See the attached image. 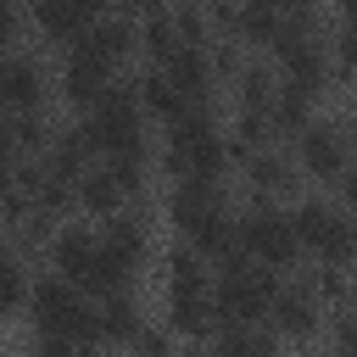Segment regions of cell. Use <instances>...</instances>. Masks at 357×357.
Here are the masks:
<instances>
[{
	"instance_id": "24",
	"label": "cell",
	"mask_w": 357,
	"mask_h": 357,
	"mask_svg": "<svg viewBox=\"0 0 357 357\" xmlns=\"http://www.w3.org/2000/svg\"><path fill=\"white\" fill-rule=\"evenodd\" d=\"M128 357H178V351H173V329H167V324H145V329L134 335Z\"/></svg>"
},
{
	"instance_id": "19",
	"label": "cell",
	"mask_w": 357,
	"mask_h": 357,
	"mask_svg": "<svg viewBox=\"0 0 357 357\" xmlns=\"http://www.w3.org/2000/svg\"><path fill=\"white\" fill-rule=\"evenodd\" d=\"M134 89H139V106H145V117H162V123H173V117H184V89L167 78V67H139V78H134Z\"/></svg>"
},
{
	"instance_id": "3",
	"label": "cell",
	"mask_w": 357,
	"mask_h": 357,
	"mask_svg": "<svg viewBox=\"0 0 357 357\" xmlns=\"http://www.w3.org/2000/svg\"><path fill=\"white\" fill-rule=\"evenodd\" d=\"M279 273L251 262V257H234V262H218V279H212V312H218V329L223 324H262L279 301Z\"/></svg>"
},
{
	"instance_id": "18",
	"label": "cell",
	"mask_w": 357,
	"mask_h": 357,
	"mask_svg": "<svg viewBox=\"0 0 357 357\" xmlns=\"http://www.w3.org/2000/svg\"><path fill=\"white\" fill-rule=\"evenodd\" d=\"M273 95H279V67L268 56H245V67L234 78V106L240 112H273Z\"/></svg>"
},
{
	"instance_id": "28",
	"label": "cell",
	"mask_w": 357,
	"mask_h": 357,
	"mask_svg": "<svg viewBox=\"0 0 357 357\" xmlns=\"http://www.w3.org/2000/svg\"><path fill=\"white\" fill-rule=\"evenodd\" d=\"M78 357H100V351H95V346H84V351H78Z\"/></svg>"
},
{
	"instance_id": "26",
	"label": "cell",
	"mask_w": 357,
	"mask_h": 357,
	"mask_svg": "<svg viewBox=\"0 0 357 357\" xmlns=\"http://www.w3.org/2000/svg\"><path fill=\"white\" fill-rule=\"evenodd\" d=\"M340 201H346V212L357 218V162H351V173L340 178Z\"/></svg>"
},
{
	"instance_id": "12",
	"label": "cell",
	"mask_w": 357,
	"mask_h": 357,
	"mask_svg": "<svg viewBox=\"0 0 357 357\" xmlns=\"http://www.w3.org/2000/svg\"><path fill=\"white\" fill-rule=\"evenodd\" d=\"M223 206H229V201H223V190H218V184L178 178V184L167 190V223H173L184 240H190V234H195V229H201L212 212H223Z\"/></svg>"
},
{
	"instance_id": "10",
	"label": "cell",
	"mask_w": 357,
	"mask_h": 357,
	"mask_svg": "<svg viewBox=\"0 0 357 357\" xmlns=\"http://www.w3.org/2000/svg\"><path fill=\"white\" fill-rule=\"evenodd\" d=\"M45 251H50V268L84 290V279H89L95 262H100V234H89V223H61Z\"/></svg>"
},
{
	"instance_id": "16",
	"label": "cell",
	"mask_w": 357,
	"mask_h": 357,
	"mask_svg": "<svg viewBox=\"0 0 357 357\" xmlns=\"http://www.w3.org/2000/svg\"><path fill=\"white\" fill-rule=\"evenodd\" d=\"M162 268H167V296H212V273H206V257H201L190 240L167 245Z\"/></svg>"
},
{
	"instance_id": "2",
	"label": "cell",
	"mask_w": 357,
	"mask_h": 357,
	"mask_svg": "<svg viewBox=\"0 0 357 357\" xmlns=\"http://www.w3.org/2000/svg\"><path fill=\"white\" fill-rule=\"evenodd\" d=\"M28 318H33V335H61L73 346H100V307H89V296L61 273L33 279Z\"/></svg>"
},
{
	"instance_id": "25",
	"label": "cell",
	"mask_w": 357,
	"mask_h": 357,
	"mask_svg": "<svg viewBox=\"0 0 357 357\" xmlns=\"http://www.w3.org/2000/svg\"><path fill=\"white\" fill-rule=\"evenodd\" d=\"M335 357H357V312H346L335 324Z\"/></svg>"
},
{
	"instance_id": "27",
	"label": "cell",
	"mask_w": 357,
	"mask_h": 357,
	"mask_svg": "<svg viewBox=\"0 0 357 357\" xmlns=\"http://www.w3.org/2000/svg\"><path fill=\"white\" fill-rule=\"evenodd\" d=\"M178 357H218V351H212V346H206V340H190V346H184V351H178Z\"/></svg>"
},
{
	"instance_id": "6",
	"label": "cell",
	"mask_w": 357,
	"mask_h": 357,
	"mask_svg": "<svg viewBox=\"0 0 357 357\" xmlns=\"http://www.w3.org/2000/svg\"><path fill=\"white\" fill-rule=\"evenodd\" d=\"M117 84V61L106 56V50H95L89 39H78V45H67L61 50V73H56V89L73 100V106H95L106 89Z\"/></svg>"
},
{
	"instance_id": "29",
	"label": "cell",
	"mask_w": 357,
	"mask_h": 357,
	"mask_svg": "<svg viewBox=\"0 0 357 357\" xmlns=\"http://www.w3.org/2000/svg\"><path fill=\"white\" fill-rule=\"evenodd\" d=\"M351 162H357V128H351Z\"/></svg>"
},
{
	"instance_id": "7",
	"label": "cell",
	"mask_w": 357,
	"mask_h": 357,
	"mask_svg": "<svg viewBox=\"0 0 357 357\" xmlns=\"http://www.w3.org/2000/svg\"><path fill=\"white\" fill-rule=\"evenodd\" d=\"M296 162H301L307 178H335L340 184L351 173V134L329 117H312V128L296 139Z\"/></svg>"
},
{
	"instance_id": "17",
	"label": "cell",
	"mask_w": 357,
	"mask_h": 357,
	"mask_svg": "<svg viewBox=\"0 0 357 357\" xmlns=\"http://www.w3.org/2000/svg\"><path fill=\"white\" fill-rule=\"evenodd\" d=\"M218 357H279V329L273 324H223L212 329Z\"/></svg>"
},
{
	"instance_id": "1",
	"label": "cell",
	"mask_w": 357,
	"mask_h": 357,
	"mask_svg": "<svg viewBox=\"0 0 357 357\" xmlns=\"http://www.w3.org/2000/svg\"><path fill=\"white\" fill-rule=\"evenodd\" d=\"M78 123H84L89 145L100 151V162H123V156L145 162V156H151V139H145V106H139V89H134L128 78H117V84H112Z\"/></svg>"
},
{
	"instance_id": "23",
	"label": "cell",
	"mask_w": 357,
	"mask_h": 357,
	"mask_svg": "<svg viewBox=\"0 0 357 357\" xmlns=\"http://www.w3.org/2000/svg\"><path fill=\"white\" fill-rule=\"evenodd\" d=\"M307 284H312V296H318L324 307H340V301L351 296V284H357V279H351V268H329V262H324V268H312V279H307Z\"/></svg>"
},
{
	"instance_id": "30",
	"label": "cell",
	"mask_w": 357,
	"mask_h": 357,
	"mask_svg": "<svg viewBox=\"0 0 357 357\" xmlns=\"http://www.w3.org/2000/svg\"><path fill=\"white\" fill-rule=\"evenodd\" d=\"M351 279H357V262H351Z\"/></svg>"
},
{
	"instance_id": "11",
	"label": "cell",
	"mask_w": 357,
	"mask_h": 357,
	"mask_svg": "<svg viewBox=\"0 0 357 357\" xmlns=\"http://www.w3.org/2000/svg\"><path fill=\"white\" fill-rule=\"evenodd\" d=\"M268 324L279 329V340H312L318 324H324V301L312 296V284H284L273 312H268Z\"/></svg>"
},
{
	"instance_id": "21",
	"label": "cell",
	"mask_w": 357,
	"mask_h": 357,
	"mask_svg": "<svg viewBox=\"0 0 357 357\" xmlns=\"http://www.w3.org/2000/svg\"><path fill=\"white\" fill-rule=\"evenodd\" d=\"M139 329H145V318H139V301H134L128 290L100 301V340H106V346H134Z\"/></svg>"
},
{
	"instance_id": "8",
	"label": "cell",
	"mask_w": 357,
	"mask_h": 357,
	"mask_svg": "<svg viewBox=\"0 0 357 357\" xmlns=\"http://www.w3.org/2000/svg\"><path fill=\"white\" fill-rule=\"evenodd\" d=\"M45 95H50L45 61L28 45L6 50L0 56V100H6V112H45Z\"/></svg>"
},
{
	"instance_id": "15",
	"label": "cell",
	"mask_w": 357,
	"mask_h": 357,
	"mask_svg": "<svg viewBox=\"0 0 357 357\" xmlns=\"http://www.w3.org/2000/svg\"><path fill=\"white\" fill-rule=\"evenodd\" d=\"M123 201H128V190H123V178H117L106 162H95V167L78 178V206H84L89 218H106V223H112L117 212H128Z\"/></svg>"
},
{
	"instance_id": "22",
	"label": "cell",
	"mask_w": 357,
	"mask_h": 357,
	"mask_svg": "<svg viewBox=\"0 0 357 357\" xmlns=\"http://www.w3.org/2000/svg\"><path fill=\"white\" fill-rule=\"evenodd\" d=\"M312 100L318 95H307V89H296V84H284L279 78V95H273V134H307L312 128Z\"/></svg>"
},
{
	"instance_id": "9",
	"label": "cell",
	"mask_w": 357,
	"mask_h": 357,
	"mask_svg": "<svg viewBox=\"0 0 357 357\" xmlns=\"http://www.w3.org/2000/svg\"><path fill=\"white\" fill-rule=\"evenodd\" d=\"M100 11H106L100 0H39V6H28L33 28H39L45 39H61V45H78V39L95 28Z\"/></svg>"
},
{
	"instance_id": "20",
	"label": "cell",
	"mask_w": 357,
	"mask_h": 357,
	"mask_svg": "<svg viewBox=\"0 0 357 357\" xmlns=\"http://www.w3.org/2000/svg\"><path fill=\"white\" fill-rule=\"evenodd\" d=\"M284 33V6L279 0H245L234 17V39L240 45H279Z\"/></svg>"
},
{
	"instance_id": "5",
	"label": "cell",
	"mask_w": 357,
	"mask_h": 357,
	"mask_svg": "<svg viewBox=\"0 0 357 357\" xmlns=\"http://www.w3.org/2000/svg\"><path fill=\"white\" fill-rule=\"evenodd\" d=\"M240 245H245V257L251 262H262V268H296V257H301V234H296V218L290 212H279L273 201H251L245 212H240Z\"/></svg>"
},
{
	"instance_id": "14",
	"label": "cell",
	"mask_w": 357,
	"mask_h": 357,
	"mask_svg": "<svg viewBox=\"0 0 357 357\" xmlns=\"http://www.w3.org/2000/svg\"><path fill=\"white\" fill-rule=\"evenodd\" d=\"M245 178H251V190H257V201H273V195H284V190H296V178H301V162H296L290 151H279V145H268V151H257V156L245 162Z\"/></svg>"
},
{
	"instance_id": "4",
	"label": "cell",
	"mask_w": 357,
	"mask_h": 357,
	"mask_svg": "<svg viewBox=\"0 0 357 357\" xmlns=\"http://www.w3.org/2000/svg\"><path fill=\"white\" fill-rule=\"evenodd\" d=\"M290 218H296L301 251H312V257H318V262H329V268L357 262V218H351L346 206L307 195V201H296V212H290Z\"/></svg>"
},
{
	"instance_id": "13",
	"label": "cell",
	"mask_w": 357,
	"mask_h": 357,
	"mask_svg": "<svg viewBox=\"0 0 357 357\" xmlns=\"http://www.w3.org/2000/svg\"><path fill=\"white\" fill-rule=\"evenodd\" d=\"M100 240H106V251H112L128 273H139L145 257H151V218H145V212H117V218L100 229Z\"/></svg>"
}]
</instances>
